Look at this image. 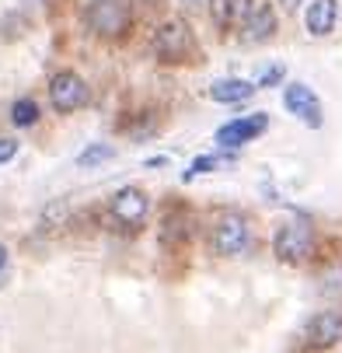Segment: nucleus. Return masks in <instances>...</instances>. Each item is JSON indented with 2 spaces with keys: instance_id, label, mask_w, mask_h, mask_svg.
I'll return each mask as SVG.
<instances>
[{
  "instance_id": "nucleus-1",
  "label": "nucleus",
  "mask_w": 342,
  "mask_h": 353,
  "mask_svg": "<svg viewBox=\"0 0 342 353\" xmlns=\"http://www.w3.org/2000/svg\"><path fill=\"white\" fill-rule=\"evenodd\" d=\"M84 21L98 39H122L133 25V8L129 0H91Z\"/></svg>"
},
{
  "instance_id": "nucleus-2",
  "label": "nucleus",
  "mask_w": 342,
  "mask_h": 353,
  "mask_svg": "<svg viewBox=\"0 0 342 353\" xmlns=\"http://www.w3.org/2000/svg\"><path fill=\"white\" fill-rule=\"evenodd\" d=\"M210 241H213V252L217 256H244L252 248V228H248V217L237 214V210H227L213 221V231H210Z\"/></svg>"
},
{
  "instance_id": "nucleus-3",
  "label": "nucleus",
  "mask_w": 342,
  "mask_h": 353,
  "mask_svg": "<svg viewBox=\"0 0 342 353\" xmlns=\"http://www.w3.org/2000/svg\"><path fill=\"white\" fill-rule=\"evenodd\" d=\"M311 248H314V231L308 221H286L272 238V252L279 263H301L311 256Z\"/></svg>"
},
{
  "instance_id": "nucleus-4",
  "label": "nucleus",
  "mask_w": 342,
  "mask_h": 353,
  "mask_svg": "<svg viewBox=\"0 0 342 353\" xmlns=\"http://www.w3.org/2000/svg\"><path fill=\"white\" fill-rule=\"evenodd\" d=\"M154 49L164 63H182L185 57H192L195 49V39H192V28L182 21V18H168L158 35H154Z\"/></svg>"
},
{
  "instance_id": "nucleus-5",
  "label": "nucleus",
  "mask_w": 342,
  "mask_h": 353,
  "mask_svg": "<svg viewBox=\"0 0 342 353\" xmlns=\"http://www.w3.org/2000/svg\"><path fill=\"white\" fill-rule=\"evenodd\" d=\"M49 102H53L56 112H77L87 102V84L81 74L74 70H60L49 81Z\"/></svg>"
},
{
  "instance_id": "nucleus-6",
  "label": "nucleus",
  "mask_w": 342,
  "mask_h": 353,
  "mask_svg": "<svg viewBox=\"0 0 342 353\" xmlns=\"http://www.w3.org/2000/svg\"><path fill=\"white\" fill-rule=\"evenodd\" d=\"M147 210H151V203H147V192H143V189L126 185V189H119V192L112 196V217H116L126 231H136V228L147 221Z\"/></svg>"
},
{
  "instance_id": "nucleus-7",
  "label": "nucleus",
  "mask_w": 342,
  "mask_h": 353,
  "mask_svg": "<svg viewBox=\"0 0 342 353\" xmlns=\"http://www.w3.org/2000/svg\"><path fill=\"white\" fill-rule=\"evenodd\" d=\"M266 126H269V119L262 112L259 116H244V119H231V123H224L217 130V143L227 147V150H237V147H244L248 140H255L259 133H266Z\"/></svg>"
},
{
  "instance_id": "nucleus-8",
  "label": "nucleus",
  "mask_w": 342,
  "mask_h": 353,
  "mask_svg": "<svg viewBox=\"0 0 342 353\" xmlns=\"http://www.w3.org/2000/svg\"><path fill=\"white\" fill-rule=\"evenodd\" d=\"M283 102H286V109L297 116L301 123H308V126H321V102H318V94L308 88V84H286V91H283Z\"/></svg>"
},
{
  "instance_id": "nucleus-9",
  "label": "nucleus",
  "mask_w": 342,
  "mask_h": 353,
  "mask_svg": "<svg viewBox=\"0 0 342 353\" xmlns=\"http://www.w3.org/2000/svg\"><path fill=\"white\" fill-rule=\"evenodd\" d=\"M339 336H342V315L339 312H318L308 322V329H304V343L308 346H318V350L339 343Z\"/></svg>"
},
{
  "instance_id": "nucleus-10",
  "label": "nucleus",
  "mask_w": 342,
  "mask_h": 353,
  "mask_svg": "<svg viewBox=\"0 0 342 353\" xmlns=\"http://www.w3.org/2000/svg\"><path fill=\"white\" fill-rule=\"evenodd\" d=\"M241 25H244V32H241L244 42H255V46L259 42H269L276 35V8L272 4H255Z\"/></svg>"
},
{
  "instance_id": "nucleus-11",
  "label": "nucleus",
  "mask_w": 342,
  "mask_h": 353,
  "mask_svg": "<svg viewBox=\"0 0 342 353\" xmlns=\"http://www.w3.org/2000/svg\"><path fill=\"white\" fill-rule=\"evenodd\" d=\"M335 18H339V0H311L308 14H304V25L314 39H321L335 28Z\"/></svg>"
},
{
  "instance_id": "nucleus-12",
  "label": "nucleus",
  "mask_w": 342,
  "mask_h": 353,
  "mask_svg": "<svg viewBox=\"0 0 342 353\" xmlns=\"http://www.w3.org/2000/svg\"><path fill=\"white\" fill-rule=\"evenodd\" d=\"M255 94V84L252 81H241V77H224L210 88V98L220 105H234V102H244V98Z\"/></svg>"
},
{
  "instance_id": "nucleus-13",
  "label": "nucleus",
  "mask_w": 342,
  "mask_h": 353,
  "mask_svg": "<svg viewBox=\"0 0 342 353\" xmlns=\"http://www.w3.org/2000/svg\"><path fill=\"white\" fill-rule=\"evenodd\" d=\"M210 4V14L220 28L234 25V21H244L248 18V11L255 8V0H206Z\"/></svg>"
},
{
  "instance_id": "nucleus-14",
  "label": "nucleus",
  "mask_w": 342,
  "mask_h": 353,
  "mask_svg": "<svg viewBox=\"0 0 342 353\" xmlns=\"http://www.w3.org/2000/svg\"><path fill=\"white\" fill-rule=\"evenodd\" d=\"M112 158H116V147H112V143H91L84 154L77 158V165H81V168H94V165L112 161Z\"/></svg>"
},
{
  "instance_id": "nucleus-15",
  "label": "nucleus",
  "mask_w": 342,
  "mask_h": 353,
  "mask_svg": "<svg viewBox=\"0 0 342 353\" xmlns=\"http://www.w3.org/2000/svg\"><path fill=\"white\" fill-rule=\"evenodd\" d=\"M11 123L14 126H35L39 123V105L32 102V98H18V102L11 105Z\"/></svg>"
},
{
  "instance_id": "nucleus-16",
  "label": "nucleus",
  "mask_w": 342,
  "mask_h": 353,
  "mask_svg": "<svg viewBox=\"0 0 342 353\" xmlns=\"http://www.w3.org/2000/svg\"><path fill=\"white\" fill-rule=\"evenodd\" d=\"M67 217H70V207L63 203V199H56V203H49L45 210H42V231H53V228H60V224H67Z\"/></svg>"
},
{
  "instance_id": "nucleus-17",
  "label": "nucleus",
  "mask_w": 342,
  "mask_h": 353,
  "mask_svg": "<svg viewBox=\"0 0 342 353\" xmlns=\"http://www.w3.org/2000/svg\"><path fill=\"white\" fill-rule=\"evenodd\" d=\"M217 165H220V158H195V161H192V168L185 172V179H192V175H206V172H217Z\"/></svg>"
},
{
  "instance_id": "nucleus-18",
  "label": "nucleus",
  "mask_w": 342,
  "mask_h": 353,
  "mask_svg": "<svg viewBox=\"0 0 342 353\" xmlns=\"http://www.w3.org/2000/svg\"><path fill=\"white\" fill-rule=\"evenodd\" d=\"M14 154H18V140L4 137V140H0V165H4V161H11Z\"/></svg>"
},
{
  "instance_id": "nucleus-19",
  "label": "nucleus",
  "mask_w": 342,
  "mask_h": 353,
  "mask_svg": "<svg viewBox=\"0 0 342 353\" xmlns=\"http://www.w3.org/2000/svg\"><path fill=\"white\" fill-rule=\"evenodd\" d=\"M283 81V67H269L262 77H259V88H272V84H279Z\"/></svg>"
},
{
  "instance_id": "nucleus-20",
  "label": "nucleus",
  "mask_w": 342,
  "mask_h": 353,
  "mask_svg": "<svg viewBox=\"0 0 342 353\" xmlns=\"http://www.w3.org/2000/svg\"><path fill=\"white\" fill-rule=\"evenodd\" d=\"M279 4H283V11L290 14V11H297V8H301V0H279Z\"/></svg>"
},
{
  "instance_id": "nucleus-21",
  "label": "nucleus",
  "mask_w": 342,
  "mask_h": 353,
  "mask_svg": "<svg viewBox=\"0 0 342 353\" xmlns=\"http://www.w3.org/2000/svg\"><path fill=\"white\" fill-rule=\"evenodd\" d=\"M4 266H8V248L0 245V270H4Z\"/></svg>"
},
{
  "instance_id": "nucleus-22",
  "label": "nucleus",
  "mask_w": 342,
  "mask_h": 353,
  "mask_svg": "<svg viewBox=\"0 0 342 353\" xmlns=\"http://www.w3.org/2000/svg\"><path fill=\"white\" fill-rule=\"evenodd\" d=\"M182 4H185V8H200V0H182Z\"/></svg>"
}]
</instances>
